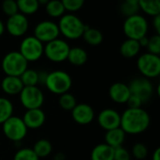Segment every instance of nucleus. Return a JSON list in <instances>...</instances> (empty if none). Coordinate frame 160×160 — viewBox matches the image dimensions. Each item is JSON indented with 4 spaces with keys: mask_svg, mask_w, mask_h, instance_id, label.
Listing matches in <instances>:
<instances>
[{
    "mask_svg": "<svg viewBox=\"0 0 160 160\" xmlns=\"http://www.w3.org/2000/svg\"><path fill=\"white\" fill-rule=\"evenodd\" d=\"M150 125V116L142 108L127 109L121 114L120 128L127 134H140L145 131Z\"/></svg>",
    "mask_w": 160,
    "mask_h": 160,
    "instance_id": "nucleus-1",
    "label": "nucleus"
},
{
    "mask_svg": "<svg viewBox=\"0 0 160 160\" xmlns=\"http://www.w3.org/2000/svg\"><path fill=\"white\" fill-rule=\"evenodd\" d=\"M57 25L60 34L68 39H78L82 38L84 30L88 27L78 16L73 14H64L60 18Z\"/></svg>",
    "mask_w": 160,
    "mask_h": 160,
    "instance_id": "nucleus-2",
    "label": "nucleus"
},
{
    "mask_svg": "<svg viewBox=\"0 0 160 160\" xmlns=\"http://www.w3.org/2000/svg\"><path fill=\"white\" fill-rule=\"evenodd\" d=\"M28 62L17 51L5 54L2 59V69L6 76L20 77L28 68Z\"/></svg>",
    "mask_w": 160,
    "mask_h": 160,
    "instance_id": "nucleus-3",
    "label": "nucleus"
},
{
    "mask_svg": "<svg viewBox=\"0 0 160 160\" xmlns=\"http://www.w3.org/2000/svg\"><path fill=\"white\" fill-rule=\"evenodd\" d=\"M71 85L72 79L68 72L64 70H54L48 73L45 86L50 92L61 96L68 93Z\"/></svg>",
    "mask_w": 160,
    "mask_h": 160,
    "instance_id": "nucleus-4",
    "label": "nucleus"
},
{
    "mask_svg": "<svg viewBox=\"0 0 160 160\" xmlns=\"http://www.w3.org/2000/svg\"><path fill=\"white\" fill-rule=\"evenodd\" d=\"M148 22L142 15L136 14L126 18L123 24V30L128 38L139 40L145 37L148 32Z\"/></svg>",
    "mask_w": 160,
    "mask_h": 160,
    "instance_id": "nucleus-5",
    "label": "nucleus"
},
{
    "mask_svg": "<svg viewBox=\"0 0 160 160\" xmlns=\"http://www.w3.org/2000/svg\"><path fill=\"white\" fill-rule=\"evenodd\" d=\"M137 66L140 72L144 78H157L160 74L159 55L152 54L150 52L142 53L137 60Z\"/></svg>",
    "mask_w": 160,
    "mask_h": 160,
    "instance_id": "nucleus-6",
    "label": "nucleus"
},
{
    "mask_svg": "<svg viewBox=\"0 0 160 160\" xmlns=\"http://www.w3.org/2000/svg\"><path fill=\"white\" fill-rule=\"evenodd\" d=\"M44 52V45L34 36L24 38L20 44L19 52L25 58L27 62L38 61Z\"/></svg>",
    "mask_w": 160,
    "mask_h": 160,
    "instance_id": "nucleus-7",
    "label": "nucleus"
},
{
    "mask_svg": "<svg viewBox=\"0 0 160 160\" xmlns=\"http://www.w3.org/2000/svg\"><path fill=\"white\" fill-rule=\"evenodd\" d=\"M70 47L68 43L61 38H56L44 46L43 54L52 62L61 63L67 60Z\"/></svg>",
    "mask_w": 160,
    "mask_h": 160,
    "instance_id": "nucleus-8",
    "label": "nucleus"
},
{
    "mask_svg": "<svg viewBox=\"0 0 160 160\" xmlns=\"http://www.w3.org/2000/svg\"><path fill=\"white\" fill-rule=\"evenodd\" d=\"M2 126L5 136L14 142H21L27 134L28 129L26 126L24 125L22 119L18 116L12 115L6 122H4Z\"/></svg>",
    "mask_w": 160,
    "mask_h": 160,
    "instance_id": "nucleus-9",
    "label": "nucleus"
},
{
    "mask_svg": "<svg viewBox=\"0 0 160 160\" xmlns=\"http://www.w3.org/2000/svg\"><path fill=\"white\" fill-rule=\"evenodd\" d=\"M19 95L20 101L26 110L40 109L44 102V95L38 86H24Z\"/></svg>",
    "mask_w": 160,
    "mask_h": 160,
    "instance_id": "nucleus-10",
    "label": "nucleus"
},
{
    "mask_svg": "<svg viewBox=\"0 0 160 160\" xmlns=\"http://www.w3.org/2000/svg\"><path fill=\"white\" fill-rule=\"evenodd\" d=\"M60 35L57 23L52 21H42L39 22L34 29V37L42 43L51 42L58 38Z\"/></svg>",
    "mask_w": 160,
    "mask_h": 160,
    "instance_id": "nucleus-11",
    "label": "nucleus"
},
{
    "mask_svg": "<svg viewBox=\"0 0 160 160\" xmlns=\"http://www.w3.org/2000/svg\"><path fill=\"white\" fill-rule=\"evenodd\" d=\"M128 85L130 95L139 98L142 103L147 102L153 96L154 87L149 79L144 77H140L132 80Z\"/></svg>",
    "mask_w": 160,
    "mask_h": 160,
    "instance_id": "nucleus-12",
    "label": "nucleus"
},
{
    "mask_svg": "<svg viewBox=\"0 0 160 160\" xmlns=\"http://www.w3.org/2000/svg\"><path fill=\"white\" fill-rule=\"evenodd\" d=\"M29 22L27 17L20 12L8 17L5 24V29L13 37L23 36L27 32Z\"/></svg>",
    "mask_w": 160,
    "mask_h": 160,
    "instance_id": "nucleus-13",
    "label": "nucleus"
},
{
    "mask_svg": "<svg viewBox=\"0 0 160 160\" xmlns=\"http://www.w3.org/2000/svg\"><path fill=\"white\" fill-rule=\"evenodd\" d=\"M99 126L106 131L120 128L121 114L113 109H104L98 116Z\"/></svg>",
    "mask_w": 160,
    "mask_h": 160,
    "instance_id": "nucleus-14",
    "label": "nucleus"
},
{
    "mask_svg": "<svg viewBox=\"0 0 160 160\" xmlns=\"http://www.w3.org/2000/svg\"><path fill=\"white\" fill-rule=\"evenodd\" d=\"M71 116L76 123L80 125H88L94 120L95 112L89 104L80 103L71 111Z\"/></svg>",
    "mask_w": 160,
    "mask_h": 160,
    "instance_id": "nucleus-15",
    "label": "nucleus"
},
{
    "mask_svg": "<svg viewBox=\"0 0 160 160\" xmlns=\"http://www.w3.org/2000/svg\"><path fill=\"white\" fill-rule=\"evenodd\" d=\"M22 119L27 129H38L43 126L46 115L41 109H33L27 110Z\"/></svg>",
    "mask_w": 160,
    "mask_h": 160,
    "instance_id": "nucleus-16",
    "label": "nucleus"
},
{
    "mask_svg": "<svg viewBox=\"0 0 160 160\" xmlns=\"http://www.w3.org/2000/svg\"><path fill=\"white\" fill-rule=\"evenodd\" d=\"M109 95L112 101L115 103L123 104L127 103L128 98L130 97V91L128 84L118 82L111 85L109 89Z\"/></svg>",
    "mask_w": 160,
    "mask_h": 160,
    "instance_id": "nucleus-17",
    "label": "nucleus"
},
{
    "mask_svg": "<svg viewBox=\"0 0 160 160\" xmlns=\"http://www.w3.org/2000/svg\"><path fill=\"white\" fill-rule=\"evenodd\" d=\"M23 84L20 79V77L13 76H6L1 82L2 90L10 96H15L21 93L23 88Z\"/></svg>",
    "mask_w": 160,
    "mask_h": 160,
    "instance_id": "nucleus-18",
    "label": "nucleus"
},
{
    "mask_svg": "<svg viewBox=\"0 0 160 160\" xmlns=\"http://www.w3.org/2000/svg\"><path fill=\"white\" fill-rule=\"evenodd\" d=\"M104 139H105V143L107 145L115 149L120 146H123V143L126 140V133L121 128H114L106 131Z\"/></svg>",
    "mask_w": 160,
    "mask_h": 160,
    "instance_id": "nucleus-19",
    "label": "nucleus"
},
{
    "mask_svg": "<svg viewBox=\"0 0 160 160\" xmlns=\"http://www.w3.org/2000/svg\"><path fill=\"white\" fill-rule=\"evenodd\" d=\"M91 160H113V148L106 143L96 145L91 153Z\"/></svg>",
    "mask_w": 160,
    "mask_h": 160,
    "instance_id": "nucleus-20",
    "label": "nucleus"
},
{
    "mask_svg": "<svg viewBox=\"0 0 160 160\" xmlns=\"http://www.w3.org/2000/svg\"><path fill=\"white\" fill-rule=\"evenodd\" d=\"M87 58L88 55L84 49L81 47H73L70 48L67 60L74 66H82L86 63Z\"/></svg>",
    "mask_w": 160,
    "mask_h": 160,
    "instance_id": "nucleus-21",
    "label": "nucleus"
},
{
    "mask_svg": "<svg viewBox=\"0 0 160 160\" xmlns=\"http://www.w3.org/2000/svg\"><path fill=\"white\" fill-rule=\"evenodd\" d=\"M141 47L138 40L128 38L120 46V53L126 58H132L140 52Z\"/></svg>",
    "mask_w": 160,
    "mask_h": 160,
    "instance_id": "nucleus-22",
    "label": "nucleus"
},
{
    "mask_svg": "<svg viewBox=\"0 0 160 160\" xmlns=\"http://www.w3.org/2000/svg\"><path fill=\"white\" fill-rule=\"evenodd\" d=\"M82 38L87 44L91 46H98L101 44V42L103 41V35L100 32V30L89 26L84 30Z\"/></svg>",
    "mask_w": 160,
    "mask_h": 160,
    "instance_id": "nucleus-23",
    "label": "nucleus"
},
{
    "mask_svg": "<svg viewBox=\"0 0 160 160\" xmlns=\"http://www.w3.org/2000/svg\"><path fill=\"white\" fill-rule=\"evenodd\" d=\"M139 7L147 15L153 17L160 15L159 0H139Z\"/></svg>",
    "mask_w": 160,
    "mask_h": 160,
    "instance_id": "nucleus-24",
    "label": "nucleus"
},
{
    "mask_svg": "<svg viewBox=\"0 0 160 160\" xmlns=\"http://www.w3.org/2000/svg\"><path fill=\"white\" fill-rule=\"evenodd\" d=\"M32 149L38 158H42L48 157L52 153V143L48 140L40 139L38 142H36Z\"/></svg>",
    "mask_w": 160,
    "mask_h": 160,
    "instance_id": "nucleus-25",
    "label": "nucleus"
},
{
    "mask_svg": "<svg viewBox=\"0 0 160 160\" xmlns=\"http://www.w3.org/2000/svg\"><path fill=\"white\" fill-rule=\"evenodd\" d=\"M46 12L52 18H61L65 13V8L61 0H52L48 1L45 6Z\"/></svg>",
    "mask_w": 160,
    "mask_h": 160,
    "instance_id": "nucleus-26",
    "label": "nucleus"
},
{
    "mask_svg": "<svg viewBox=\"0 0 160 160\" xmlns=\"http://www.w3.org/2000/svg\"><path fill=\"white\" fill-rule=\"evenodd\" d=\"M18 9L23 15L34 14L39 8L38 0H18Z\"/></svg>",
    "mask_w": 160,
    "mask_h": 160,
    "instance_id": "nucleus-27",
    "label": "nucleus"
},
{
    "mask_svg": "<svg viewBox=\"0 0 160 160\" xmlns=\"http://www.w3.org/2000/svg\"><path fill=\"white\" fill-rule=\"evenodd\" d=\"M120 12L128 17L139 14L140 7H139V0H126L121 3L120 5Z\"/></svg>",
    "mask_w": 160,
    "mask_h": 160,
    "instance_id": "nucleus-28",
    "label": "nucleus"
},
{
    "mask_svg": "<svg viewBox=\"0 0 160 160\" xmlns=\"http://www.w3.org/2000/svg\"><path fill=\"white\" fill-rule=\"evenodd\" d=\"M12 113H13L12 102L6 98L0 97V124L2 125L9 117H11Z\"/></svg>",
    "mask_w": 160,
    "mask_h": 160,
    "instance_id": "nucleus-29",
    "label": "nucleus"
},
{
    "mask_svg": "<svg viewBox=\"0 0 160 160\" xmlns=\"http://www.w3.org/2000/svg\"><path fill=\"white\" fill-rule=\"evenodd\" d=\"M20 79L23 86H37L38 84V71L35 69L27 68L20 76Z\"/></svg>",
    "mask_w": 160,
    "mask_h": 160,
    "instance_id": "nucleus-30",
    "label": "nucleus"
},
{
    "mask_svg": "<svg viewBox=\"0 0 160 160\" xmlns=\"http://www.w3.org/2000/svg\"><path fill=\"white\" fill-rule=\"evenodd\" d=\"M58 102H59L60 107L66 111H72L74 109V107L77 105V100H76L75 97L68 92L61 95Z\"/></svg>",
    "mask_w": 160,
    "mask_h": 160,
    "instance_id": "nucleus-31",
    "label": "nucleus"
},
{
    "mask_svg": "<svg viewBox=\"0 0 160 160\" xmlns=\"http://www.w3.org/2000/svg\"><path fill=\"white\" fill-rule=\"evenodd\" d=\"M13 160H39L32 148H21L15 155Z\"/></svg>",
    "mask_w": 160,
    "mask_h": 160,
    "instance_id": "nucleus-32",
    "label": "nucleus"
},
{
    "mask_svg": "<svg viewBox=\"0 0 160 160\" xmlns=\"http://www.w3.org/2000/svg\"><path fill=\"white\" fill-rule=\"evenodd\" d=\"M148 52L156 55H159L160 53V35L155 34L149 38V41L147 44Z\"/></svg>",
    "mask_w": 160,
    "mask_h": 160,
    "instance_id": "nucleus-33",
    "label": "nucleus"
},
{
    "mask_svg": "<svg viewBox=\"0 0 160 160\" xmlns=\"http://www.w3.org/2000/svg\"><path fill=\"white\" fill-rule=\"evenodd\" d=\"M2 10L8 16L10 17L19 12L17 1L15 0H5L2 3Z\"/></svg>",
    "mask_w": 160,
    "mask_h": 160,
    "instance_id": "nucleus-34",
    "label": "nucleus"
},
{
    "mask_svg": "<svg viewBox=\"0 0 160 160\" xmlns=\"http://www.w3.org/2000/svg\"><path fill=\"white\" fill-rule=\"evenodd\" d=\"M148 154V150L147 147L141 142H138L136 144L133 145L132 147V155L133 157L138 160H143Z\"/></svg>",
    "mask_w": 160,
    "mask_h": 160,
    "instance_id": "nucleus-35",
    "label": "nucleus"
},
{
    "mask_svg": "<svg viewBox=\"0 0 160 160\" xmlns=\"http://www.w3.org/2000/svg\"><path fill=\"white\" fill-rule=\"evenodd\" d=\"M65 10L74 12L82 8L84 2L82 0H62Z\"/></svg>",
    "mask_w": 160,
    "mask_h": 160,
    "instance_id": "nucleus-36",
    "label": "nucleus"
},
{
    "mask_svg": "<svg viewBox=\"0 0 160 160\" xmlns=\"http://www.w3.org/2000/svg\"><path fill=\"white\" fill-rule=\"evenodd\" d=\"M113 160H130V153L123 146L113 149Z\"/></svg>",
    "mask_w": 160,
    "mask_h": 160,
    "instance_id": "nucleus-37",
    "label": "nucleus"
},
{
    "mask_svg": "<svg viewBox=\"0 0 160 160\" xmlns=\"http://www.w3.org/2000/svg\"><path fill=\"white\" fill-rule=\"evenodd\" d=\"M127 104L128 106V109H139V108H142L143 103L136 96L130 95V97L128 98V99L127 101Z\"/></svg>",
    "mask_w": 160,
    "mask_h": 160,
    "instance_id": "nucleus-38",
    "label": "nucleus"
},
{
    "mask_svg": "<svg viewBox=\"0 0 160 160\" xmlns=\"http://www.w3.org/2000/svg\"><path fill=\"white\" fill-rule=\"evenodd\" d=\"M38 84L45 85L47 76H48V72H46L44 70H40V71H38Z\"/></svg>",
    "mask_w": 160,
    "mask_h": 160,
    "instance_id": "nucleus-39",
    "label": "nucleus"
},
{
    "mask_svg": "<svg viewBox=\"0 0 160 160\" xmlns=\"http://www.w3.org/2000/svg\"><path fill=\"white\" fill-rule=\"evenodd\" d=\"M153 25L158 35H160V15L155 16L153 19Z\"/></svg>",
    "mask_w": 160,
    "mask_h": 160,
    "instance_id": "nucleus-40",
    "label": "nucleus"
},
{
    "mask_svg": "<svg viewBox=\"0 0 160 160\" xmlns=\"http://www.w3.org/2000/svg\"><path fill=\"white\" fill-rule=\"evenodd\" d=\"M148 41H149V38H148L147 36H145V37H143V38H140V39L138 40L139 45H140L141 48H142V47H147Z\"/></svg>",
    "mask_w": 160,
    "mask_h": 160,
    "instance_id": "nucleus-41",
    "label": "nucleus"
},
{
    "mask_svg": "<svg viewBox=\"0 0 160 160\" xmlns=\"http://www.w3.org/2000/svg\"><path fill=\"white\" fill-rule=\"evenodd\" d=\"M152 160H160V148H157L153 153Z\"/></svg>",
    "mask_w": 160,
    "mask_h": 160,
    "instance_id": "nucleus-42",
    "label": "nucleus"
},
{
    "mask_svg": "<svg viewBox=\"0 0 160 160\" xmlns=\"http://www.w3.org/2000/svg\"><path fill=\"white\" fill-rule=\"evenodd\" d=\"M66 159V156L63 154V153H57L55 156H54V158L53 160H65Z\"/></svg>",
    "mask_w": 160,
    "mask_h": 160,
    "instance_id": "nucleus-43",
    "label": "nucleus"
},
{
    "mask_svg": "<svg viewBox=\"0 0 160 160\" xmlns=\"http://www.w3.org/2000/svg\"><path fill=\"white\" fill-rule=\"evenodd\" d=\"M5 24H4V22L0 20V36H2L3 34H4V32H5Z\"/></svg>",
    "mask_w": 160,
    "mask_h": 160,
    "instance_id": "nucleus-44",
    "label": "nucleus"
}]
</instances>
